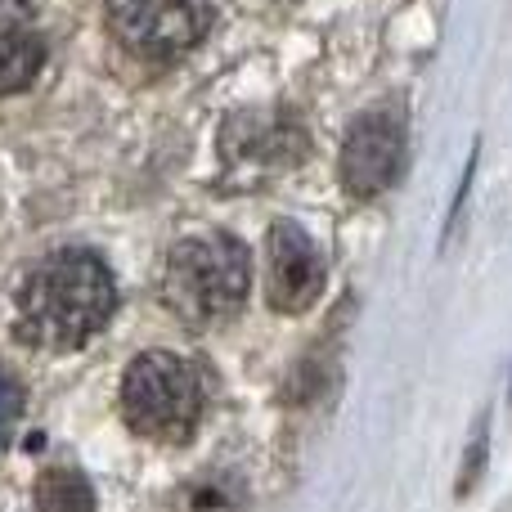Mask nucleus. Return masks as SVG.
I'll use <instances>...</instances> for the list:
<instances>
[{
    "mask_svg": "<svg viewBox=\"0 0 512 512\" xmlns=\"http://www.w3.org/2000/svg\"><path fill=\"white\" fill-rule=\"evenodd\" d=\"M113 306L108 265L86 248H63L32 265L18 288V337L41 351H77L113 319Z\"/></svg>",
    "mask_w": 512,
    "mask_h": 512,
    "instance_id": "nucleus-1",
    "label": "nucleus"
},
{
    "mask_svg": "<svg viewBox=\"0 0 512 512\" xmlns=\"http://www.w3.org/2000/svg\"><path fill=\"white\" fill-rule=\"evenodd\" d=\"M252 279L248 248L230 234H194L176 243L162 270V301L185 324L216 328L243 306Z\"/></svg>",
    "mask_w": 512,
    "mask_h": 512,
    "instance_id": "nucleus-2",
    "label": "nucleus"
},
{
    "mask_svg": "<svg viewBox=\"0 0 512 512\" xmlns=\"http://www.w3.org/2000/svg\"><path fill=\"white\" fill-rule=\"evenodd\" d=\"M122 414L149 441H189L198 414H203V382H198L194 364L171 351L135 355L122 378Z\"/></svg>",
    "mask_w": 512,
    "mask_h": 512,
    "instance_id": "nucleus-3",
    "label": "nucleus"
},
{
    "mask_svg": "<svg viewBox=\"0 0 512 512\" xmlns=\"http://www.w3.org/2000/svg\"><path fill=\"white\" fill-rule=\"evenodd\" d=\"M117 41L140 59H176L212 27V0H108Z\"/></svg>",
    "mask_w": 512,
    "mask_h": 512,
    "instance_id": "nucleus-4",
    "label": "nucleus"
},
{
    "mask_svg": "<svg viewBox=\"0 0 512 512\" xmlns=\"http://www.w3.org/2000/svg\"><path fill=\"white\" fill-rule=\"evenodd\" d=\"M342 185L351 198H378L382 189L396 185L405 167V126L396 113L373 108L351 122V135L342 144Z\"/></svg>",
    "mask_w": 512,
    "mask_h": 512,
    "instance_id": "nucleus-5",
    "label": "nucleus"
},
{
    "mask_svg": "<svg viewBox=\"0 0 512 512\" xmlns=\"http://www.w3.org/2000/svg\"><path fill=\"white\" fill-rule=\"evenodd\" d=\"M265 256H270V274H265V297L283 315H301L315 306L319 288H324V261L315 252V239L301 230L297 221H274L270 239H265Z\"/></svg>",
    "mask_w": 512,
    "mask_h": 512,
    "instance_id": "nucleus-6",
    "label": "nucleus"
},
{
    "mask_svg": "<svg viewBox=\"0 0 512 512\" xmlns=\"http://www.w3.org/2000/svg\"><path fill=\"white\" fill-rule=\"evenodd\" d=\"M45 36L32 0H0V95H14L41 72Z\"/></svg>",
    "mask_w": 512,
    "mask_h": 512,
    "instance_id": "nucleus-7",
    "label": "nucleus"
},
{
    "mask_svg": "<svg viewBox=\"0 0 512 512\" xmlns=\"http://www.w3.org/2000/svg\"><path fill=\"white\" fill-rule=\"evenodd\" d=\"M36 508L41 512H95V490L77 468H50L36 481Z\"/></svg>",
    "mask_w": 512,
    "mask_h": 512,
    "instance_id": "nucleus-8",
    "label": "nucleus"
},
{
    "mask_svg": "<svg viewBox=\"0 0 512 512\" xmlns=\"http://www.w3.org/2000/svg\"><path fill=\"white\" fill-rule=\"evenodd\" d=\"M243 490L230 477H203L180 490V512H239Z\"/></svg>",
    "mask_w": 512,
    "mask_h": 512,
    "instance_id": "nucleus-9",
    "label": "nucleus"
},
{
    "mask_svg": "<svg viewBox=\"0 0 512 512\" xmlns=\"http://www.w3.org/2000/svg\"><path fill=\"white\" fill-rule=\"evenodd\" d=\"M18 418H23V387H18L14 373L0 369V454H5L9 441H14Z\"/></svg>",
    "mask_w": 512,
    "mask_h": 512,
    "instance_id": "nucleus-10",
    "label": "nucleus"
}]
</instances>
